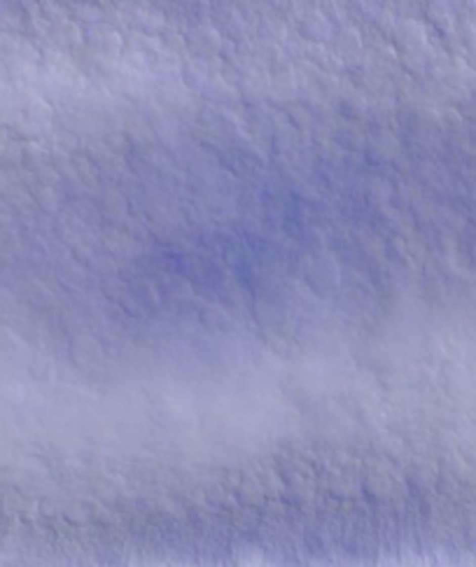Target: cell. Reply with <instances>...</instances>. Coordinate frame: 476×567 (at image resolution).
I'll return each mask as SVG.
<instances>
[{"label":"cell","mask_w":476,"mask_h":567,"mask_svg":"<svg viewBox=\"0 0 476 567\" xmlns=\"http://www.w3.org/2000/svg\"><path fill=\"white\" fill-rule=\"evenodd\" d=\"M0 567H3V542H0Z\"/></svg>","instance_id":"cell-2"},{"label":"cell","mask_w":476,"mask_h":567,"mask_svg":"<svg viewBox=\"0 0 476 567\" xmlns=\"http://www.w3.org/2000/svg\"><path fill=\"white\" fill-rule=\"evenodd\" d=\"M3 493H5V476H3ZM5 518H7V507H5ZM7 567H10V537H7Z\"/></svg>","instance_id":"cell-1"}]
</instances>
